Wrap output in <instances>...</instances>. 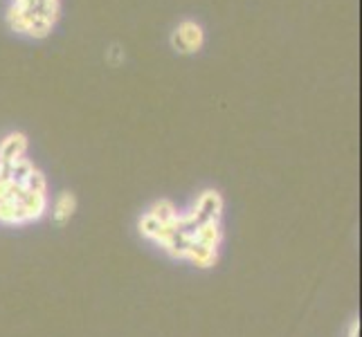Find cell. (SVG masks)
Wrapping results in <instances>:
<instances>
[{"label": "cell", "mask_w": 362, "mask_h": 337, "mask_svg": "<svg viewBox=\"0 0 362 337\" xmlns=\"http://www.w3.org/2000/svg\"><path fill=\"white\" fill-rule=\"evenodd\" d=\"M61 18V0H9L5 20L11 32L43 41Z\"/></svg>", "instance_id": "6da1fadb"}, {"label": "cell", "mask_w": 362, "mask_h": 337, "mask_svg": "<svg viewBox=\"0 0 362 337\" xmlns=\"http://www.w3.org/2000/svg\"><path fill=\"white\" fill-rule=\"evenodd\" d=\"M171 45L180 54H196L201 52L205 45V30L198 20L185 18L176 25L171 34Z\"/></svg>", "instance_id": "7a4b0ae2"}, {"label": "cell", "mask_w": 362, "mask_h": 337, "mask_svg": "<svg viewBox=\"0 0 362 337\" xmlns=\"http://www.w3.org/2000/svg\"><path fill=\"white\" fill-rule=\"evenodd\" d=\"M25 151H28V137L23 133L7 135L5 140L0 142V165H9V162L23 158Z\"/></svg>", "instance_id": "3957f363"}, {"label": "cell", "mask_w": 362, "mask_h": 337, "mask_svg": "<svg viewBox=\"0 0 362 337\" xmlns=\"http://www.w3.org/2000/svg\"><path fill=\"white\" fill-rule=\"evenodd\" d=\"M74 211V196L72 194H64L57 201V207H54V216L59 223H66Z\"/></svg>", "instance_id": "277c9868"}, {"label": "cell", "mask_w": 362, "mask_h": 337, "mask_svg": "<svg viewBox=\"0 0 362 337\" xmlns=\"http://www.w3.org/2000/svg\"><path fill=\"white\" fill-rule=\"evenodd\" d=\"M356 331H358V324H354V326H351V337H356Z\"/></svg>", "instance_id": "5b68a950"}]
</instances>
